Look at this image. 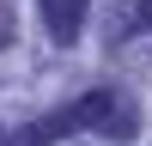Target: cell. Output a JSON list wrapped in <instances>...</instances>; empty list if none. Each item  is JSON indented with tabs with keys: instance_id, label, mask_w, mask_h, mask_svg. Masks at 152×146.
I'll use <instances>...</instances> for the list:
<instances>
[{
	"instance_id": "3957f363",
	"label": "cell",
	"mask_w": 152,
	"mask_h": 146,
	"mask_svg": "<svg viewBox=\"0 0 152 146\" xmlns=\"http://www.w3.org/2000/svg\"><path fill=\"white\" fill-rule=\"evenodd\" d=\"M140 18H152V0H140Z\"/></svg>"
},
{
	"instance_id": "7a4b0ae2",
	"label": "cell",
	"mask_w": 152,
	"mask_h": 146,
	"mask_svg": "<svg viewBox=\"0 0 152 146\" xmlns=\"http://www.w3.org/2000/svg\"><path fill=\"white\" fill-rule=\"evenodd\" d=\"M134 128H140V116H134L128 104H116V110L104 116V128H97V134H104V140H134Z\"/></svg>"
},
{
	"instance_id": "6da1fadb",
	"label": "cell",
	"mask_w": 152,
	"mask_h": 146,
	"mask_svg": "<svg viewBox=\"0 0 152 146\" xmlns=\"http://www.w3.org/2000/svg\"><path fill=\"white\" fill-rule=\"evenodd\" d=\"M37 6H43L49 36H55V43H73V36H79V24H85V6H91V0H37Z\"/></svg>"
}]
</instances>
